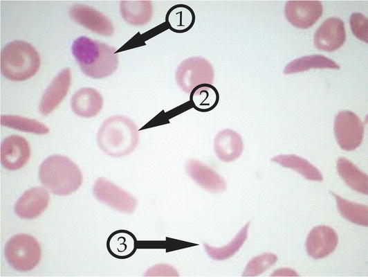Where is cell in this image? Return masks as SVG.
<instances>
[{"label": "cell", "mask_w": 368, "mask_h": 277, "mask_svg": "<svg viewBox=\"0 0 368 277\" xmlns=\"http://www.w3.org/2000/svg\"><path fill=\"white\" fill-rule=\"evenodd\" d=\"M71 51L81 71L90 78L109 77L118 66L114 47L88 37L77 38L72 44Z\"/></svg>", "instance_id": "cell-1"}, {"label": "cell", "mask_w": 368, "mask_h": 277, "mask_svg": "<svg viewBox=\"0 0 368 277\" xmlns=\"http://www.w3.org/2000/svg\"><path fill=\"white\" fill-rule=\"evenodd\" d=\"M97 142L106 154L112 157H125L134 151L138 145V127L125 116H110L100 125Z\"/></svg>", "instance_id": "cell-2"}, {"label": "cell", "mask_w": 368, "mask_h": 277, "mask_svg": "<svg viewBox=\"0 0 368 277\" xmlns=\"http://www.w3.org/2000/svg\"><path fill=\"white\" fill-rule=\"evenodd\" d=\"M42 184L57 195L75 192L83 182L79 166L67 157L54 154L47 157L39 168Z\"/></svg>", "instance_id": "cell-3"}, {"label": "cell", "mask_w": 368, "mask_h": 277, "mask_svg": "<svg viewBox=\"0 0 368 277\" xmlns=\"http://www.w3.org/2000/svg\"><path fill=\"white\" fill-rule=\"evenodd\" d=\"M1 72L12 81H24L34 76L40 67L37 50L26 41L7 44L1 51Z\"/></svg>", "instance_id": "cell-4"}, {"label": "cell", "mask_w": 368, "mask_h": 277, "mask_svg": "<svg viewBox=\"0 0 368 277\" xmlns=\"http://www.w3.org/2000/svg\"><path fill=\"white\" fill-rule=\"evenodd\" d=\"M10 265L19 271H28L39 263L42 249L38 241L28 234H17L10 238L4 248Z\"/></svg>", "instance_id": "cell-5"}, {"label": "cell", "mask_w": 368, "mask_h": 277, "mask_svg": "<svg viewBox=\"0 0 368 277\" xmlns=\"http://www.w3.org/2000/svg\"><path fill=\"white\" fill-rule=\"evenodd\" d=\"M214 71L212 64L200 56L188 57L178 66L175 79L182 91L190 93L196 87L203 84H212Z\"/></svg>", "instance_id": "cell-6"}, {"label": "cell", "mask_w": 368, "mask_h": 277, "mask_svg": "<svg viewBox=\"0 0 368 277\" xmlns=\"http://www.w3.org/2000/svg\"><path fill=\"white\" fill-rule=\"evenodd\" d=\"M334 134L338 145L344 150L353 151L358 148L363 139L364 124L351 111H340L335 117Z\"/></svg>", "instance_id": "cell-7"}, {"label": "cell", "mask_w": 368, "mask_h": 277, "mask_svg": "<svg viewBox=\"0 0 368 277\" xmlns=\"http://www.w3.org/2000/svg\"><path fill=\"white\" fill-rule=\"evenodd\" d=\"M93 192L98 201L120 213H132L138 205L131 194L104 177L95 181Z\"/></svg>", "instance_id": "cell-8"}, {"label": "cell", "mask_w": 368, "mask_h": 277, "mask_svg": "<svg viewBox=\"0 0 368 277\" xmlns=\"http://www.w3.org/2000/svg\"><path fill=\"white\" fill-rule=\"evenodd\" d=\"M68 12L71 18L77 24L98 35L109 37L114 33L111 21L92 7L75 4L70 8Z\"/></svg>", "instance_id": "cell-9"}, {"label": "cell", "mask_w": 368, "mask_h": 277, "mask_svg": "<svg viewBox=\"0 0 368 277\" xmlns=\"http://www.w3.org/2000/svg\"><path fill=\"white\" fill-rule=\"evenodd\" d=\"M30 157V145L23 136H9L1 144V163L7 170H16L21 168L29 161Z\"/></svg>", "instance_id": "cell-10"}, {"label": "cell", "mask_w": 368, "mask_h": 277, "mask_svg": "<svg viewBox=\"0 0 368 277\" xmlns=\"http://www.w3.org/2000/svg\"><path fill=\"white\" fill-rule=\"evenodd\" d=\"M323 7L320 1H288L285 16L288 21L299 28L312 26L321 17Z\"/></svg>", "instance_id": "cell-11"}, {"label": "cell", "mask_w": 368, "mask_h": 277, "mask_svg": "<svg viewBox=\"0 0 368 277\" xmlns=\"http://www.w3.org/2000/svg\"><path fill=\"white\" fill-rule=\"evenodd\" d=\"M346 40L344 22L338 17L324 21L314 35V45L320 51H333L340 48Z\"/></svg>", "instance_id": "cell-12"}, {"label": "cell", "mask_w": 368, "mask_h": 277, "mask_svg": "<svg viewBox=\"0 0 368 277\" xmlns=\"http://www.w3.org/2000/svg\"><path fill=\"white\" fill-rule=\"evenodd\" d=\"M338 234L332 228L320 225L309 232L306 240V250L313 259H320L330 255L336 248Z\"/></svg>", "instance_id": "cell-13"}, {"label": "cell", "mask_w": 368, "mask_h": 277, "mask_svg": "<svg viewBox=\"0 0 368 277\" xmlns=\"http://www.w3.org/2000/svg\"><path fill=\"white\" fill-rule=\"evenodd\" d=\"M71 83V70L64 69L53 78L42 95L39 104L42 114L47 116L58 107L67 95Z\"/></svg>", "instance_id": "cell-14"}, {"label": "cell", "mask_w": 368, "mask_h": 277, "mask_svg": "<svg viewBox=\"0 0 368 277\" xmlns=\"http://www.w3.org/2000/svg\"><path fill=\"white\" fill-rule=\"evenodd\" d=\"M48 191L43 187L27 190L16 202L15 212L21 218L31 220L40 215L48 207Z\"/></svg>", "instance_id": "cell-15"}, {"label": "cell", "mask_w": 368, "mask_h": 277, "mask_svg": "<svg viewBox=\"0 0 368 277\" xmlns=\"http://www.w3.org/2000/svg\"><path fill=\"white\" fill-rule=\"evenodd\" d=\"M188 175L201 187L208 192H223L227 184L225 179L215 170L203 162L192 159L185 164Z\"/></svg>", "instance_id": "cell-16"}, {"label": "cell", "mask_w": 368, "mask_h": 277, "mask_svg": "<svg viewBox=\"0 0 368 277\" xmlns=\"http://www.w3.org/2000/svg\"><path fill=\"white\" fill-rule=\"evenodd\" d=\"M71 107L77 116L86 118H93L102 110L103 98L94 88H81L72 96Z\"/></svg>", "instance_id": "cell-17"}, {"label": "cell", "mask_w": 368, "mask_h": 277, "mask_svg": "<svg viewBox=\"0 0 368 277\" xmlns=\"http://www.w3.org/2000/svg\"><path fill=\"white\" fill-rule=\"evenodd\" d=\"M217 157L223 162H232L242 154L243 143L241 135L231 129L221 130L214 140Z\"/></svg>", "instance_id": "cell-18"}, {"label": "cell", "mask_w": 368, "mask_h": 277, "mask_svg": "<svg viewBox=\"0 0 368 277\" xmlns=\"http://www.w3.org/2000/svg\"><path fill=\"white\" fill-rule=\"evenodd\" d=\"M107 248L109 253L116 258L126 259L136 252L137 240L136 236L127 230H117L108 237Z\"/></svg>", "instance_id": "cell-19"}, {"label": "cell", "mask_w": 368, "mask_h": 277, "mask_svg": "<svg viewBox=\"0 0 368 277\" xmlns=\"http://www.w3.org/2000/svg\"><path fill=\"white\" fill-rule=\"evenodd\" d=\"M120 10L122 19L133 26H143L151 19L152 3L150 1H121Z\"/></svg>", "instance_id": "cell-20"}, {"label": "cell", "mask_w": 368, "mask_h": 277, "mask_svg": "<svg viewBox=\"0 0 368 277\" xmlns=\"http://www.w3.org/2000/svg\"><path fill=\"white\" fill-rule=\"evenodd\" d=\"M337 170L349 188L367 195V175L360 170L355 164L345 157H340L337 161Z\"/></svg>", "instance_id": "cell-21"}, {"label": "cell", "mask_w": 368, "mask_h": 277, "mask_svg": "<svg viewBox=\"0 0 368 277\" xmlns=\"http://www.w3.org/2000/svg\"><path fill=\"white\" fill-rule=\"evenodd\" d=\"M283 167L291 168L310 181H321L323 176L320 171L308 160L295 154H279L271 159Z\"/></svg>", "instance_id": "cell-22"}, {"label": "cell", "mask_w": 368, "mask_h": 277, "mask_svg": "<svg viewBox=\"0 0 368 277\" xmlns=\"http://www.w3.org/2000/svg\"><path fill=\"white\" fill-rule=\"evenodd\" d=\"M195 19L194 10L185 4H176L171 7L165 16L169 28L176 33H183L190 30Z\"/></svg>", "instance_id": "cell-23"}, {"label": "cell", "mask_w": 368, "mask_h": 277, "mask_svg": "<svg viewBox=\"0 0 368 277\" xmlns=\"http://www.w3.org/2000/svg\"><path fill=\"white\" fill-rule=\"evenodd\" d=\"M192 107L201 112L214 109L219 102V93L212 84H203L195 87L190 93Z\"/></svg>", "instance_id": "cell-24"}, {"label": "cell", "mask_w": 368, "mask_h": 277, "mask_svg": "<svg viewBox=\"0 0 368 277\" xmlns=\"http://www.w3.org/2000/svg\"><path fill=\"white\" fill-rule=\"evenodd\" d=\"M311 69H340V65L322 55H311L295 59L289 62L284 70V74L302 72Z\"/></svg>", "instance_id": "cell-25"}, {"label": "cell", "mask_w": 368, "mask_h": 277, "mask_svg": "<svg viewBox=\"0 0 368 277\" xmlns=\"http://www.w3.org/2000/svg\"><path fill=\"white\" fill-rule=\"evenodd\" d=\"M249 226L250 222H248L228 244L223 247H215L208 243H204L205 251L210 258L215 260H224L230 258L241 249L246 240Z\"/></svg>", "instance_id": "cell-26"}, {"label": "cell", "mask_w": 368, "mask_h": 277, "mask_svg": "<svg viewBox=\"0 0 368 277\" xmlns=\"http://www.w3.org/2000/svg\"><path fill=\"white\" fill-rule=\"evenodd\" d=\"M335 197L340 214L348 221L365 226H368V208L367 206L349 202L332 193Z\"/></svg>", "instance_id": "cell-27"}, {"label": "cell", "mask_w": 368, "mask_h": 277, "mask_svg": "<svg viewBox=\"0 0 368 277\" xmlns=\"http://www.w3.org/2000/svg\"><path fill=\"white\" fill-rule=\"evenodd\" d=\"M0 122L3 126L27 133L46 134L50 132L46 125L37 120L17 115H2Z\"/></svg>", "instance_id": "cell-28"}, {"label": "cell", "mask_w": 368, "mask_h": 277, "mask_svg": "<svg viewBox=\"0 0 368 277\" xmlns=\"http://www.w3.org/2000/svg\"><path fill=\"white\" fill-rule=\"evenodd\" d=\"M277 260L273 253H264L252 258L247 264L243 276H256L270 269Z\"/></svg>", "instance_id": "cell-29"}, {"label": "cell", "mask_w": 368, "mask_h": 277, "mask_svg": "<svg viewBox=\"0 0 368 277\" xmlns=\"http://www.w3.org/2000/svg\"><path fill=\"white\" fill-rule=\"evenodd\" d=\"M350 26L353 35L360 40L368 43V20L361 13H353L350 17Z\"/></svg>", "instance_id": "cell-30"}, {"label": "cell", "mask_w": 368, "mask_h": 277, "mask_svg": "<svg viewBox=\"0 0 368 277\" xmlns=\"http://www.w3.org/2000/svg\"><path fill=\"white\" fill-rule=\"evenodd\" d=\"M147 276H178L179 274L177 270L172 266L167 264H158L150 267L147 273L144 274Z\"/></svg>", "instance_id": "cell-31"}, {"label": "cell", "mask_w": 368, "mask_h": 277, "mask_svg": "<svg viewBox=\"0 0 368 277\" xmlns=\"http://www.w3.org/2000/svg\"><path fill=\"white\" fill-rule=\"evenodd\" d=\"M286 273H287L289 276H298L295 271L288 268L277 269L270 276H287Z\"/></svg>", "instance_id": "cell-32"}]
</instances>
